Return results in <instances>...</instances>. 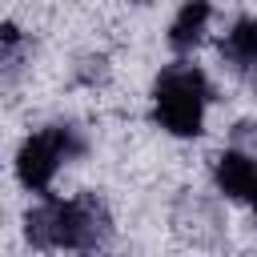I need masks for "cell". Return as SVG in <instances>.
Masks as SVG:
<instances>
[{"label": "cell", "mask_w": 257, "mask_h": 257, "mask_svg": "<svg viewBox=\"0 0 257 257\" xmlns=\"http://www.w3.org/2000/svg\"><path fill=\"white\" fill-rule=\"evenodd\" d=\"M205 28H209V0H185V8L177 12V20L169 24V44L177 52H189V48L201 44Z\"/></svg>", "instance_id": "5b68a950"}, {"label": "cell", "mask_w": 257, "mask_h": 257, "mask_svg": "<svg viewBox=\"0 0 257 257\" xmlns=\"http://www.w3.org/2000/svg\"><path fill=\"white\" fill-rule=\"evenodd\" d=\"M213 177H217V189H221L225 197L249 201V193L257 189V161H253L249 153H241V149H225V153L217 157Z\"/></svg>", "instance_id": "277c9868"}, {"label": "cell", "mask_w": 257, "mask_h": 257, "mask_svg": "<svg viewBox=\"0 0 257 257\" xmlns=\"http://www.w3.org/2000/svg\"><path fill=\"white\" fill-rule=\"evenodd\" d=\"M249 205H253V213H257V189H253V193H249Z\"/></svg>", "instance_id": "ba28073f"}, {"label": "cell", "mask_w": 257, "mask_h": 257, "mask_svg": "<svg viewBox=\"0 0 257 257\" xmlns=\"http://www.w3.org/2000/svg\"><path fill=\"white\" fill-rule=\"evenodd\" d=\"M225 56L237 64V68H253L257 64V20H237L225 36Z\"/></svg>", "instance_id": "8992f818"}, {"label": "cell", "mask_w": 257, "mask_h": 257, "mask_svg": "<svg viewBox=\"0 0 257 257\" xmlns=\"http://www.w3.org/2000/svg\"><path fill=\"white\" fill-rule=\"evenodd\" d=\"M80 153H84L80 133L72 124H52V128H44V133H36V137H28L20 145V153H16V177H20L24 189L44 193L52 185L60 161H72Z\"/></svg>", "instance_id": "3957f363"}, {"label": "cell", "mask_w": 257, "mask_h": 257, "mask_svg": "<svg viewBox=\"0 0 257 257\" xmlns=\"http://www.w3.org/2000/svg\"><path fill=\"white\" fill-rule=\"evenodd\" d=\"M157 100V120L173 137H197L205 124V104H209V80L197 64H169L157 76L153 88Z\"/></svg>", "instance_id": "7a4b0ae2"}, {"label": "cell", "mask_w": 257, "mask_h": 257, "mask_svg": "<svg viewBox=\"0 0 257 257\" xmlns=\"http://www.w3.org/2000/svg\"><path fill=\"white\" fill-rule=\"evenodd\" d=\"M28 241L44 249H96L108 241V209L84 193L72 201H44L24 217Z\"/></svg>", "instance_id": "6da1fadb"}, {"label": "cell", "mask_w": 257, "mask_h": 257, "mask_svg": "<svg viewBox=\"0 0 257 257\" xmlns=\"http://www.w3.org/2000/svg\"><path fill=\"white\" fill-rule=\"evenodd\" d=\"M16 52H20V28L16 24H0V72L16 64Z\"/></svg>", "instance_id": "52a82bcc"}]
</instances>
